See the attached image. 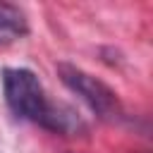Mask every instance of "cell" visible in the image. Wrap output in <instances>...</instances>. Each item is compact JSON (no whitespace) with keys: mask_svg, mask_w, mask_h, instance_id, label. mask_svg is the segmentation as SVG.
<instances>
[{"mask_svg":"<svg viewBox=\"0 0 153 153\" xmlns=\"http://www.w3.org/2000/svg\"><path fill=\"white\" fill-rule=\"evenodd\" d=\"M29 31L24 14L14 7V5H5L0 2V48L14 43L17 38H22Z\"/></svg>","mask_w":153,"mask_h":153,"instance_id":"3","label":"cell"},{"mask_svg":"<svg viewBox=\"0 0 153 153\" xmlns=\"http://www.w3.org/2000/svg\"><path fill=\"white\" fill-rule=\"evenodd\" d=\"M55 69H57V76L62 79V84H65L72 93H76L100 120L115 122V120H120V117L124 115L117 93H115L108 84H103L100 79H96L93 74H88V72H84L81 67L69 65V62H57Z\"/></svg>","mask_w":153,"mask_h":153,"instance_id":"2","label":"cell"},{"mask_svg":"<svg viewBox=\"0 0 153 153\" xmlns=\"http://www.w3.org/2000/svg\"><path fill=\"white\" fill-rule=\"evenodd\" d=\"M2 91H5V100L10 105V110L17 117L31 120L43 124L48 112H50V103L43 93V86L38 81V76L26 69V67H7L2 69Z\"/></svg>","mask_w":153,"mask_h":153,"instance_id":"1","label":"cell"}]
</instances>
